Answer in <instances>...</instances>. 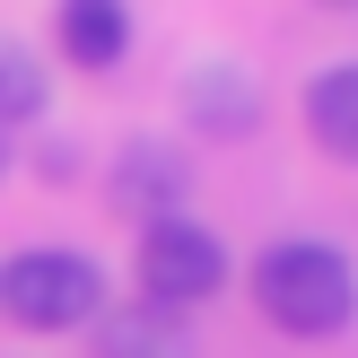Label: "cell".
I'll return each mask as SVG.
<instances>
[{
    "instance_id": "7",
    "label": "cell",
    "mask_w": 358,
    "mask_h": 358,
    "mask_svg": "<svg viewBox=\"0 0 358 358\" xmlns=\"http://www.w3.org/2000/svg\"><path fill=\"white\" fill-rule=\"evenodd\" d=\"M254 79H245V70L236 62H201V70H192V79H184V114L192 122H201V131H254Z\"/></svg>"
},
{
    "instance_id": "4",
    "label": "cell",
    "mask_w": 358,
    "mask_h": 358,
    "mask_svg": "<svg viewBox=\"0 0 358 358\" xmlns=\"http://www.w3.org/2000/svg\"><path fill=\"white\" fill-rule=\"evenodd\" d=\"M114 201L140 210V219H184V157L166 149V140H140V149L114 157Z\"/></svg>"
},
{
    "instance_id": "10",
    "label": "cell",
    "mask_w": 358,
    "mask_h": 358,
    "mask_svg": "<svg viewBox=\"0 0 358 358\" xmlns=\"http://www.w3.org/2000/svg\"><path fill=\"white\" fill-rule=\"evenodd\" d=\"M324 9H358V0H324Z\"/></svg>"
},
{
    "instance_id": "6",
    "label": "cell",
    "mask_w": 358,
    "mask_h": 358,
    "mask_svg": "<svg viewBox=\"0 0 358 358\" xmlns=\"http://www.w3.org/2000/svg\"><path fill=\"white\" fill-rule=\"evenodd\" d=\"M62 52L79 70H114L131 52V9L122 0H62Z\"/></svg>"
},
{
    "instance_id": "5",
    "label": "cell",
    "mask_w": 358,
    "mask_h": 358,
    "mask_svg": "<svg viewBox=\"0 0 358 358\" xmlns=\"http://www.w3.org/2000/svg\"><path fill=\"white\" fill-rule=\"evenodd\" d=\"M96 358H192L184 341V315L175 306H105L96 315Z\"/></svg>"
},
{
    "instance_id": "8",
    "label": "cell",
    "mask_w": 358,
    "mask_h": 358,
    "mask_svg": "<svg viewBox=\"0 0 358 358\" xmlns=\"http://www.w3.org/2000/svg\"><path fill=\"white\" fill-rule=\"evenodd\" d=\"M306 131L324 140L341 166H358V62H341V70H324V79L306 87Z\"/></svg>"
},
{
    "instance_id": "2",
    "label": "cell",
    "mask_w": 358,
    "mask_h": 358,
    "mask_svg": "<svg viewBox=\"0 0 358 358\" xmlns=\"http://www.w3.org/2000/svg\"><path fill=\"white\" fill-rule=\"evenodd\" d=\"M0 306L27 332H70L105 315V271L79 245H27L17 262H0Z\"/></svg>"
},
{
    "instance_id": "3",
    "label": "cell",
    "mask_w": 358,
    "mask_h": 358,
    "mask_svg": "<svg viewBox=\"0 0 358 358\" xmlns=\"http://www.w3.org/2000/svg\"><path fill=\"white\" fill-rule=\"evenodd\" d=\"M140 289H149V306H201V297L227 289V245L210 236L201 219H157L140 227Z\"/></svg>"
},
{
    "instance_id": "9",
    "label": "cell",
    "mask_w": 358,
    "mask_h": 358,
    "mask_svg": "<svg viewBox=\"0 0 358 358\" xmlns=\"http://www.w3.org/2000/svg\"><path fill=\"white\" fill-rule=\"evenodd\" d=\"M44 70H35V52H17V44H0V131H17V122H35L44 114Z\"/></svg>"
},
{
    "instance_id": "1",
    "label": "cell",
    "mask_w": 358,
    "mask_h": 358,
    "mask_svg": "<svg viewBox=\"0 0 358 358\" xmlns=\"http://www.w3.org/2000/svg\"><path fill=\"white\" fill-rule=\"evenodd\" d=\"M254 306L297 341H332L358 315V271H350V254H332L315 236H280L254 254Z\"/></svg>"
}]
</instances>
